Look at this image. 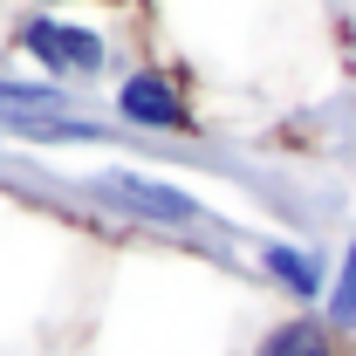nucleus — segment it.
I'll return each mask as SVG.
<instances>
[{"label":"nucleus","mask_w":356,"mask_h":356,"mask_svg":"<svg viewBox=\"0 0 356 356\" xmlns=\"http://www.w3.org/2000/svg\"><path fill=\"white\" fill-rule=\"evenodd\" d=\"M254 267H261L267 288H281L295 309H322V295H329V254L309 247V240H261L254 247Z\"/></svg>","instance_id":"nucleus-4"},{"label":"nucleus","mask_w":356,"mask_h":356,"mask_svg":"<svg viewBox=\"0 0 356 356\" xmlns=\"http://www.w3.org/2000/svg\"><path fill=\"white\" fill-rule=\"evenodd\" d=\"M83 192H96V206H117L137 226H213V213H206L199 192H185L172 178H151V172H131V165L96 172Z\"/></svg>","instance_id":"nucleus-2"},{"label":"nucleus","mask_w":356,"mask_h":356,"mask_svg":"<svg viewBox=\"0 0 356 356\" xmlns=\"http://www.w3.org/2000/svg\"><path fill=\"white\" fill-rule=\"evenodd\" d=\"M42 117H83V103L69 83H42V76H0V131L42 124Z\"/></svg>","instance_id":"nucleus-5"},{"label":"nucleus","mask_w":356,"mask_h":356,"mask_svg":"<svg viewBox=\"0 0 356 356\" xmlns=\"http://www.w3.org/2000/svg\"><path fill=\"white\" fill-rule=\"evenodd\" d=\"M0 144H7V131H0Z\"/></svg>","instance_id":"nucleus-9"},{"label":"nucleus","mask_w":356,"mask_h":356,"mask_svg":"<svg viewBox=\"0 0 356 356\" xmlns=\"http://www.w3.org/2000/svg\"><path fill=\"white\" fill-rule=\"evenodd\" d=\"M14 48L55 76V83H83V76H103L110 69V35L103 28H89V21H69V14H28V21H14Z\"/></svg>","instance_id":"nucleus-1"},{"label":"nucleus","mask_w":356,"mask_h":356,"mask_svg":"<svg viewBox=\"0 0 356 356\" xmlns=\"http://www.w3.org/2000/svg\"><path fill=\"white\" fill-rule=\"evenodd\" d=\"M35 7H42V14H55V7H62V0H35Z\"/></svg>","instance_id":"nucleus-8"},{"label":"nucleus","mask_w":356,"mask_h":356,"mask_svg":"<svg viewBox=\"0 0 356 356\" xmlns=\"http://www.w3.org/2000/svg\"><path fill=\"white\" fill-rule=\"evenodd\" d=\"M110 117H117V131H151V137L192 131L185 83H178L172 69H151V62H137V69H124L110 83Z\"/></svg>","instance_id":"nucleus-3"},{"label":"nucleus","mask_w":356,"mask_h":356,"mask_svg":"<svg viewBox=\"0 0 356 356\" xmlns=\"http://www.w3.org/2000/svg\"><path fill=\"white\" fill-rule=\"evenodd\" d=\"M322 322H329V336L343 343V336H356V233L343 240V261H336V274H329V295H322Z\"/></svg>","instance_id":"nucleus-7"},{"label":"nucleus","mask_w":356,"mask_h":356,"mask_svg":"<svg viewBox=\"0 0 356 356\" xmlns=\"http://www.w3.org/2000/svg\"><path fill=\"white\" fill-rule=\"evenodd\" d=\"M254 356H343V343L329 336V322L315 309H295V315H274L254 336Z\"/></svg>","instance_id":"nucleus-6"}]
</instances>
